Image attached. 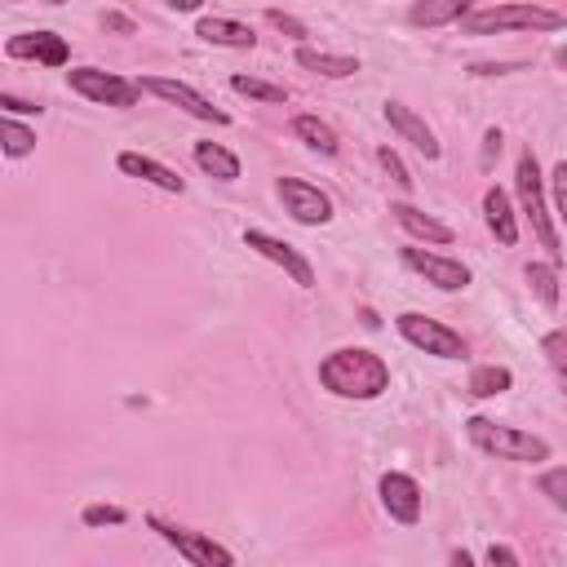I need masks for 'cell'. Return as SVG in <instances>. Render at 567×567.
I'll list each match as a JSON object with an SVG mask.
<instances>
[{
  "instance_id": "cell-10",
  "label": "cell",
  "mask_w": 567,
  "mask_h": 567,
  "mask_svg": "<svg viewBox=\"0 0 567 567\" xmlns=\"http://www.w3.org/2000/svg\"><path fill=\"white\" fill-rule=\"evenodd\" d=\"M244 248H252L257 257H266V261H275L297 288H315V266H310V257H301L292 244H284L279 235H270V230H257V226H248L244 230Z\"/></svg>"
},
{
  "instance_id": "cell-36",
  "label": "cell",
  "mask_w": 567,
  "mask_h": 567,
  "mask_svg": "<svg viewBox=\"0 0 567 567\" xmlns=\"http://www.w3.org/2000/svg\"><path fill=\"white\" fill-rule=\"evenodd\" d=\"M102 22H106V27H111V31H124V35H128V31H133V22H128V18H124V13H106V18H102Z\"/></svg>"
},
{
  "instance_id": "cell-8",
  "label": "cell",
  "mask_w": 567,
  "mask_h": 567,
  "mask_svg": "<svg viewBox=\"0 0 567 567\" xmlns=\"http://www.w3.org/2000/svg\"><path fill=\"white\" fill-rule=\"evenodd\" d=\"M142 84V93H155L159 102H168V106H177V111H186V115H195V120H204V124H230V115L221 111V106H213L199 89H190L186 80H173V75H142L137 80Z\"/></svg>"
},
{
  "instance_id": "cell-15",
  "label": "cell",
  "mask_w": 567,
  "mask_h": 567,
  "mask_svg": "<svg viewBox=\"0 0 567 567\" xmlns=\"http://www.w3.org/2000/svg\"><path fill=\"white\" fill-rule=\"evenodd\" d=\"M115 168H120L124 177H137V182L159 186V190H168V195H182V190H186V182H182L168 164H159V159H151V155H142V151H120V155H115Z\"/></svg>"
},
{
  "instance_id": "cell-35",
  "label": "cell",
  "mask_w": 567,
  "mask_h": 567,
  "mask_svg": "<svg viewBox=\"0 0 567 567\" xmlns=\"http://www.w3.org/2000/svg\"><path fill=\"white\" fill-rule=\"evenodd\" d=\"M496 155H501V128H487V133H483V159H478V164H483V168H492V164H496Z\"/></svg>"
},
{
  "instance_id": "cell-28",
  "label": "cell",
  "mask_w": 567,
  "mask_h": 567,
  "mask_svg": "<svg viewBox=\"0 0 567 567\" xmlns=\"http://www.w3.org/2000/svg\"><path fill=\"white\" fill-rule=\"evenodd\" d=\"M536 487H540V496H549V505H554V509H563V514H567V465L545 470Z\"/></svg>"
},
{
  "instance_id": "cell-34",
  "label": "cell",
  "mask_w": 567,
  "mask_h": 567,
  "mask_svg": "<svg viewBox=\"0 0 567 567\" xmlns=\"http://www.w3.org/2000/svg\"><path fill=\"white\" fill-rule=\"evenodd\" d=\"M487 567H523L509 545H487Z\"/></svg>"
},
{
  "instance_id": "cell-12",
  "label": "cell",
  "mask_w": 567,
  "mask_h": 567,
  "mask_svg": "<svg viewBox=\"0 0 567 567\" xmlns=\"http://www.w3.org/2000/svg\"><path fill=\"white\" fill-rule=\"evenodd\" d=\"M377 492H381V505H385V514H390L394 523H403V527L421 523V505H425V496H421V483H416L412 474L390 470V474H381Z\"/></svg>"
},
{
  "instance_id": "cell-31",
  "label": "cell",
  "mask_w": 567,
  "mask_h": 567,
  "mask_svg": "<svg viewBox=\"0 0 567 567\" xmlns=\"http://www.w3.org/2000/svg\"><path fill=\"white\" fill-rule=\"evenodd\" d=\"M84 527H120L128 514L120 509V505H84Z\"/></svg>"
},
{
  "instance_id": "cell-37",
  "label": "cell",
  "mask_w": 567,
  "mask_h": 567,
  "mask_svg": "<svg viewBox=\"0 0 567 567\" xmlns=\"http://www.w3.org/2000/svg\"><path fill=\"white\" fill-rule=\"evenodd\" d=\"M452 567H474V558H470L465 549H456V554H452Z\"/></svg>"
},
{
  "instance_id": "cell-7",
  "label": "cell",
  "mask_w": 567,
  "mask_h": 567,
  "mask_svg": "<svg viewBox=\"0 0 567 567\" xmlns=\"http://www.w3.org/2000/svg\"><path fill=\"white\" fill-rule=\"evenodd\" d=\"M159 536H164V545H173L190 567H235V554L221 545V540H213V536H204V532H190V527H177V523H164L159 514H151L146 518Z\"/></svg>"
},
{
  "instance_id": "cell-25",
  "label": "cell",
  "mask_w": 567,
  "mask_h": 567,
  "mask_svg": "<svg viewBox=\"0 0 567 567\" xmlns=\"http://www.w3.org/2000/svg\"><path fill=\"white\" fill-rule=\"evenodd\" d=\"M230 89L239 97H252V102H288L284 84H270V80H257V75H230Z\"/></svg>"
},
{
  "instance_id": "cell-32",
  "label": "cell",
  "mask_w": 567,
  "mask_h": 567,
  "mask_svg": "<svg viewBox=\"0 0 567 567\" xmlns=\"http://www.w3.org/2000/svg\"><path fill=\"white\" fill-rule=\"evenodd\" d=\"M266 18H270V22L279 27V31H288L292 40H301V35H306V27H301V22L292 18V13H284V9H266Z\"/></svg>"
},
{
  "instance_id": "cell-9",
  "label": "cell",
  "mask_w": 567,
  "mask_h": 567,
  "mask_svg": "<svg viewBox=\"0 0 567 567\" xmlns=\"http://www.w3.org/2000/svg\"><path fill=\"white\" fill-rule=\"evenodd\" d=\"M275 195H279L284 213L292 221H301V226H328L332 221V199L315 182H306V177H279Z\"/></svg>"
},
{
  "instance_id": "cell-19",
  "label": "cell",
  "mask_w": 567,
  "mask_h": 567,
  "mask_svg": "<svg viewBox=\"0 0 567 567\" xmlns=\"http://www.w3.org/2000/svg\"><path fill=\"white\" fill-rule=\"evenodd\" d=\"M297 66H306V71H315V75H323V80H346V75H354V71H359V58L301 44V49H297Z\"/></svg>"
},
{
  "instance_id": "cell-27",
  "label": "cell",
  "mask_w": 567,
  "mask_h": 567,
  "mask_svg": "<svg viewBox=\"0 0 567 567\" xmlns=\"http://www.w3.org/2000/svg\"><path fill=\"white\" fill-rule=\"evenodd\" d=\"M540 354H545L549 372L558 377V385L567 390V328H554V332H545V337H540Z\"/></svg>"
},
{
  "instance_id": "cell-38",
  "label": "cell",
  "mask_w": 567,
  "mask_h": 567,
  "mask_svg": "<svg viewBox=\"0 0 567 567\" xmlns=\"http://www.w3.org/2000/svg\"><path fill=\"white\" fill-rule=\"evenodd\" d=\"M558 66H567V49H558Z\"/></svg>"
},
{
  "instance_id": "cell-13",
  "label": "cell",
  "mask_w": 567,
  "mask_h": 567,
  "mask_svg": "<svg viewBox=\"0 0 567 567\" xmlns=\"http://www.w3.org/2000/svg\"><path fill=\"white\" fill-rule=\"evenodd\" d=\"M385 124H390V128H394V133H399L403 142H412V146H416V151H421V155H425L430 164H434V159L443 155V146H439L434 128H430V124H425V120H421V115H416V111H412L408 102L390 97V102H385Z\"/></svg>"
},
{
  "instance_id": "cell-20",
  "label": "cell",
  "mask_w": 567,
  "mask_h": 567,
  "mask_svg": "<svg viewBox=\"0 0 567 567\" xmlns=\"http://www.w3.org/2000/svg\"><path fill=\"white\" fill-rule=\"evenodd\" d=\"M474 4L470 0H421L408 9V22L412 27H443V22H465Z\"/></svg>"
},
{
  "instance_id": "cell-26",
  "label": "cell",
  "mask_w": 567,
  "mask_h": 567,
  "mask_svg": "<svg viewBox=\"0 0 567 567\" xmlns=\"http://www.w3.org/2000/svg\"><path fill=\"white\" fill-rule=\"evenodd\" d=\"M0 142H4V155H9V159H22V155L35 151V133H31L27 124H18L13 115L0 120Z\"/></svg>"
},
{
  "instance_id": "cell-23",
  "label": "cell",
  "mask_w": 567,
  "mask_h": 567,
  "mask_svg": "<svg viewBox=\"0 0 567 567\" xmlns=\"http://www.w3.org/2000/svg\"><path fill=\"white\" fill-rule=\"evenodd\" d=\"M523 279H527V288H532V297L545 306V310H554L558 306V266L554 261H532L527 270H523Z\"/></svg>"
},
{
  "instance_id": "cell-22",
  "label": "cell",
  "mask_w": 567,
  "mask_h": 567,
  "mask_svg": "<svg viewBox=\"0 0 567 567\" xmlns=\"http://www.w3.org/2000/svg\"><path fill=\"white\" fill-rule=\"evenodd\" d=\"M195 164L208 173V177H217V182H235L239 177V155L230 151V146H221V142H195Z\"/></svg>"
},
{
  "instance_id": "cell-3",
  "label": "cell",
  "mask_w": 567,
  "mask_h": 567,
  "mask_svg": "<svg viewBox=\"0 0 567 567\" xmlns=\"http://www.w3.org/2000/svg\"><path fill=\"white\" fill-rule=\"evenodd\" d=\"M465 434L478 452L496 456V461H518V465H540L549 461V443L532 430H518V425H505V421H492V416H470L465 421Z\"/></svg>"
},
{
  "instance_id": "cell-33",
  "label": "cell",
  "mask_w": 567,
  "mask_h": 567,
  "mask_svg": "<svg viewBox=\"0 0 567 567\" xmlns=\"http://www.w3.org/2000/svg\"><path fill=\"white\" fill-rule=\"evenodd\" d=\"M0 111H4V115H40L35 102H22V97H13V93H0Z\"/></svg>"
},
{
  "instance_id": "cell-30",
  "label": "cell",
  "mask_w": 567,
  "mask_h": 567,
  "mask_svg": "<svg viewBox=\"0 0 567 567\" xmlns=\"http://www.w3.org/2000/svg\"><path fill=\"white\" fill-rule=\"evenodd\" d=\"M377 164H381V168L390 173V182H394L399 190H412V182H416V177H412V173L403 168V159H399V155H394L390 146H377Z\"/></svg>"
},
{
  "instance_id": "cell-16",
  "label": "cell",
  "mask_w": 567,
  "mask_h": 567,
  "mask_svg": "<svg viewBox=\"0 0 567 567\" xmlns=\"http://www.w3.org/2000/svg\"><path fill=\"white\" fill-rule=\"evenodd\" d=\"M483 221H487V230H492L505 248L518 244V213H514V204H509V195H505L501 186H487V190H483Z\"/></svg>"
},
{
  "instance_id": "cell-2",
  "label": "cell",
  "mask_w": 567,
  "mask_h": 567,
  "mask_svg": "<svg viewBox=\"0 0 567 567\" xmlns=\"http://www.w3.org/2000/svg\"><path fill=\"white\" fill-rule=\"evenodd\" d=\"M514 190H518V208L532 226V235L540 239V248L549 252L554 266H563V239H558V221L549 213V199H545V177H540V164L532 155V146L518 155V168H514Z\"/></svg>"
},
{
  "instance_id": "cell-21",
  "label": "cell",
  "mask_w": 567,
  "mask_h": 567,
  "mask_svg": "<svg viewBox=\"0 0 567 567\" xmlns=\"http://www.w3.org/2000/svg\"><path fill=\"white\" fill-rule=\"evenodd\" d=\"M292 137L306 142V146L319 151V155H337V151H341L337 128H332L328 120H319V115H292Z\"/></svg>"
},
{
  "instance_id": "cell-11",
  "label": "cell",
  "mask_w": 567,
  "mask_h": 567,
  "mask_svg": "<svg viewBox=\"0 0 567 567\" xmlns=\"http://www.w3.org/2000/svg\"><path fill=\"white\" fill-rule=\"evenodd\" d=\"M399 257H403L408 270H416V275H421L425 284H434L439 292H461V288L470 284V266L456 261V257H443V252H430V248H416V244L399 248Z\"/></svg>"
},
{
  "instance_id": "cell-1",
  "label": "cell",
  "mask_w": 567,
  "mask_h": 567,
  "mask_svg": "<svg viewBox=\"0 0 567 567\" xmlns=\"http://www.w3.org/2000/svg\"><path fill=\"white\" fill-rule=\"evenodd\" d=\"M319 385H323L328 394H337V399H359V403H368V399H381V394L390 390V368H385V359H381L377 350H368V346H341V350L323 354V363H319Z\"/></svg>"
},
{
  "instance_id": "cell-5",
  "label": "cell",
  "mask_w": 567,
  "mask_h": 567,
  "mask_svg": "<svg viewBox=\"0 0 567 567\" xmlns=\"http://www.w3.org/2000/svg\"><path fill=\"white\" fill-rule=\"evenodd\" d=\"M66 84H71V93H80L84 102H97V106H137V97H142L137 80L102 71V66H71Z\"/></svg>"
},
{
  "instance_id": "cell-6",
  "label": "cell",
  "mask_w": 567,
  "mask_h": 567,
  "mask_svg": "<svg viewBox=\"0 0 567 567\" xmlns=\"http://www.w3.org/2000/svg\"><path fill=\"white\" fill-rule=\"evenodd\" d=\"M394 328H399V337L408 346H416V350H425L434 359H465V337L456 328H447L443 319H430L421 310H403L394 319Z\"/></svg>"
},
{
  "instance_id": "cell-29",
  "label": "cell",
  "mask_w": 567,
  "mask_h": 567,
  "mask_svg": "<svg viewBox=\"0 0 567 567\" xmlns=\"http://www.w3.org/2000/svg\"><path fill=\"white\" fill-rule=\"evenodd\" d=\"M549 195H554V221L567 226V159L554 164V173H549Z\"/></svg>"
},
{
  "instance_id": "cell-24",
  "label": "cell",
  "mask_w": 567,
  "mask_h": 567,
  "mask_svg": "<svg viewBox=\"0 0 567 567\" xmlns=\"http://www.w3.org/2000/svg\"><path fill=\"white\" fill-rule=\"evenodd\" d=\"M509 385H514V372H509L505 363H483V368L470 372V385H465V390H470L474 399H496V394H505Z\"/></svg>"
},
{
  "instance_id": "cell-4",
  "label": "cell",
  "mask_w": 567,
  "mask_h": 567,
  "mask_svg": "<svg viewBox=\"0 0 567 567\" xmlns=\"http://www.w3.org/2000/svg\"><path fill=\"white\" fill-rule=\"evenodd\" d=\"M470 35H501V31H558L563 13L545 9V4H483L470 9L461 22Z\"/></svg>"
},
{
  "instance_id": "cell-14",
  "label": "cell",
  "mask_w": 567,
  "mask_h": 567,
  "mask_svg": "<svg viewBox=\"0 0 567 567\" xmlns=\"http://www.w3.org/2000/svg\"><path fill=\"white\" fill-rule=\"evenodd\" d=\"M9 58H31L40 66H66L71 62V49L58 31H22V35H9L4 44Z\"/></svg>"
},
{
  "instance_id": "cell-17",
  "label": "cell",
  "mask_w": 567,
  "mask_h": 567,
  "mask_svg": "<svg viewBox=\"0 0 567 567\" xmlns=\"http://www.w3.org/2000/svg\"><path fill=\"white\" fill-rule=\"evenodd\" d=\"M390 213H394V221L412 235V239H425V244H452V226L447 221H439V217H430V213H421L416 204H390Z\"/></svg>"
},
{
  "instance_id": "cell-18",
  "label": "cell",
  "mask_w": 567,
  "mask_h": 567,
  "mask_svg": "<svg viewBox=\"0 0 567 567\" xmlns=\"http://www.w3.org/2000/svg\"><path fill=\"white\" fill-rule=\"evenodd\" d=\"M195 35L208 40V44H226V49H252V44H257L252 27H244V22H235V18H217V13H204V18L195 22Z\"/></svg>"
}]
</instances>
